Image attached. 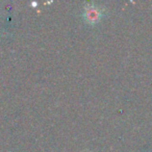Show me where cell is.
Masks as SVG:
<instances>
[{
	"mask_svg": "<svg viewBox=\"0 0 152 152\" xmlns=\"http://www.w3.org/2000/svg\"><path fill=\"white\" fill-rule=\"evenodd\" d=\"M100 17H101V12L98 7H94V5H89V7H86L85 18L88 22L96 23L97 21H99Z\"/></svg>",
	"mask_w": 152,
	"mask_h": 152,
	"instance_id": "cell-1",
	"label": "cell"
}]
</instances>
